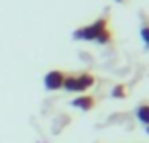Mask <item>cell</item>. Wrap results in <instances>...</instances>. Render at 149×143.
<instances>
[{"mask_svg":"<svg viewBox=\"0 0 149 143\" xmlns=\"http://www.w3.org/2000/svg\"><path fill=\"white\" fill-rule=\"evenodd\" d=\"M108 25H110L108 17H100V19H96L94 23L76 29V31H74V39H78V41H96V43H100V45L110 43V41H112V31H110Z\"/></svg>","mask_w":149,"mask_h":143,"instance_id":"6da1fadb","label":"cell"},{"mask_svg":"<svg viewBox=\"0 0 149 143\" xmlns=\"http://www.w3.org/2000/svg\"><path fill=\"white\" fill-rule=\"evenodd\" d=\"M63 80H65V72H61V70H51V72L45 74L43 86H45V90L55 92V90H61V88H63Z\"/></svg>","mask_w":149,"mask_h":143,"instance_id":"7a4b0ae2","label":"cell"},{"mask_svg":"<svg viewBox=\"0 0 149 143\" xmlns=\"http://www.w3.org/2000/svg\"><path fill=\"white\" fill-rule=\"evenodd\" d=\"M94 84H96L94 74H90V72H80V74H76V92H86V90H90Z\"/></svg>","mask_w":149,"mask_h":143,"instance_id":"3957f363","label":"cell"},{"mask_svg":"<svg viewBox=\"0 0 149 143\" xmlns=\"http://www.w3.org/2000/svg\"><path fill=\"white\" fill-rule=\"evenodd\" d=\"M72 106H76L80 110H92L96 106V98L90 96V94H82V96H78V98L72 100Z\"/></svg>","mask_w":149,"mask_h":143,"instance_id":"277c9868","label":"cell"},{"mask_svg":"<svg viewBox=\"0 0 149 143\" xmlns=\"http://www.w3.org/2000/svg\"><path fill=\"white\" fill-rule=\"evenodd\" d=\"M135 114H137V119H139V123H141V125L149 127V102H141V104L137 106Z\"/></svg>","mask_w":149,"mask_h":143,"instance_id":"5b68a950","label":"cell"},{"mask_svg":"<svg viewBox=\"0 0 149 143\" xmlns=\"http://www.w3.org/2000/svg\"><path fill=\"white\" fill-rule=\"evenodd\" d=\"M110 96H112V98H118V100H120V98H127V96H129V88H127L125 84H116V86L112 88Z\"/></svg>","mask_w":149,"mask_h":143,"instance_id":"8992f818","label":"cell"},{"mask_svg":"<svg viewBox=\"0 0 149 143\" xmlns=\"http://www.w3.org/2000/svg\"><path fill=\"white\" fill-rule=\"evenodd\" d=\"M139 35H141V41L145 43V47L149 49V21H145V23L141 25V31H139Z\"/></svg>","mask_w":149,"mask_h":143,"instance_id":"52a82bcc","label":"cell"},{"mask_svg":"<svg viewBox=\"0 0 149 143\" xmlns=\"http://www.w3.org/2000/svg\"><path fill=\"white\" fill-rule=\"evenodd\" d=\"M114 2H118V4H123V2H129V0H114Z\"/></svg>","mask_w":149,"mask_h":143,"instance_id":"ba28073f","label":"cell"},{"mask_svg":"<svg viewBox=\"0 0 149 143\" xmlns=\"http://www.w3.org/2000/svg\"><path fill=\"white\" fill-rule=\"evenodd\" d=\"M147 133H149V127H147Z\"/></svg>","mask_w":149,"mask_h":143,"instance_id":"9c48e42d","label":"cell"}]
</instances>
